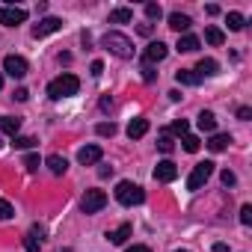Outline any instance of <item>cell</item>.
<instances>
[{
  "label": "cell",
  "instance_id": "1",
  "mask_svg": "<svg viewBox=\"0 0 252 252\" xmlns=\"http://www.w3.org/2000/svg\"><path fill=\"white\" fill-rule=\"evenodd\" d=\"M101 45H104L113 57H119V60H131V57H134V42L125 36V33H119V30L104 33V36H101Z\"/></svg>",
  "mask_w": 252,
  "mask_h": 252
},
{
  "label": "cell",
  "instance_id": "2",
  "mask_svg": "<svg viewBox=\"0 0 252 252\" xmlns=\"http://www.w3.org/2000/svg\"><path fill=\"white\" fill-rule=\"evenodd\" d=\"M77 89H80V80H77L74 74H60L57 80L48 83V95H51L54 101H60V98H71V95H77Z\"/></svg>",
  "mask_w": 252,
  "mask_h": 252
},
{
  "label": "cell",
  "instance_id": "3",
  "mask_svg": "<svg viewBox=\"0 0 252 252\" xmlns=\"http://www.w3.org/2000/svg\"><path fill=\"white\" fill-rule=\"evenodd\" d=\"M116 202L125 205V208L143 205V202H146V193H143V187L134 184V181H119V184H116Z\"/></svg>",
  "mask_w": 252,
  "mask_h": 252
},
{
  "label": "cell",
  "instance_id": "4",
  "mask_svg": "<svg viewBox=\"0 0 252 252\" xmlns=\"http://www.w3.org/2000/svg\"><path fill=\"white\" fill-rule=\"evenodd\" d=\"M214 175V163L211 160H205V163H199L193 172H190V178H187V190H202L205 187V181Z\"/></svg>",
  "mask_w": 252,
  "mask_h": 252
},
{
  "label": "cell",
  "instance_id": "5",
  "mask_svg": "<svg viewBox=\"0 0 252 252\" xmlns=\"http://www.w3.org/2000/svg\"><path fill=\"white\" fill-rule=\"evenodd\" d=\"M107 205V193L104 190H86V196L80 199V211L83 214H98Z\"/></svg>",
  "mask_w": 252,
  "mask_h": 252
},
{
  "label": "cell",
  "instance_id": "6",
  "mask_svg": "<svg viewBox=\"0 0 252 252\" xmlns=\"http://www.w3.org/2000/svg\"><path fill=\"white\" fill-rule=\"evenodd\" d=\"M3 71H6L9 77L21 80V77L30 71V65H27V60H24V57H18V54H9V57L3 60Z\"/></svg>",
  "mask_w": 252,
  "mask_h": 252
},
{
  "label": "cell",
  "instance_id": "7",
  "mask_svg": "<svg viewBox=\"0 0 252 252\" xmlns=\"http://www.w3.org/2000/svg\"><path fill=\"white\" fill-rule=\"evenodd\" d=\"M27 21V9L21 6H0V24L3 27H18Z\"/></svg>",
  "mask_w": 252,
  "mask_h": 252
},
{
  "label": "cell",
  "instance_id": "8",
  "mask_svg": "<svg viewBox=\"0 0 252 252\" xmlns=\"http://www.w3.org/2000/svg\"><path fill=\"white\" fill-rule=\"evenodd\" d=\"M60 27H63V18H54V15H48V18H42V21L33 27V39H45V36L57 33Z\"/></svg>",
  "mask_w": 252,
  "mask_h": 252
},
{
  "label": "cell",
  "instance_id": "9",
  "mask_svg": "<svg viewBox=\"0 0 252 252\" xmlns=\"http://www.w3.org/2000/svg\"><path fill=\"white\" fill-rule=\"evenodd\" d=\"M175 178H178V166H175L172 160H160V163L155 166V181L169 184V181H175Z\"/></svg>",
  "mask_w": 252,
  "mask_h": 252
},
{
  "label": "cell",
  "instance_id": "10",
  "mask_svg": "<svg viewBox=\"0 0 252 252\" xmlns=\"http://www.w3.org/2000/svg\"><path fill=\"white\" fill-rule=\"evenodd\" d=\"M166 54H169V48L158 39V42H152V45L146 48L143 60H146V65H152V63H163V60H166Z\"/></svg>",
  "mask_w": 252,
  "mask_h": 252
},
{
  "label": "cell",
  "instance_id": "11",
  "mask_svg": "<svg viewBox=\"0 0 252 252\" xmlns=\"http://www.w3.org/2000/svg\"><path fill=\"white\" fill-rule=\"evenodd\" d=\"M101 158H104L101 146H83V149L77 152V160H80L83 166H95V163H101Z\"/></svg>",
  "mask_w": 252,
  "mask_h": 252
},
{
  "label": "cell",
  "instance_id": "12",
  "mask_svg": "<svg viewBox=\"0 0 252 252\" xmlns=\"http://www.w3.org/2000/svg\"><path fill=\"white\" fill-rule=\"evenodd\" d=\"M42 237H45V228H42V225H33V228L27 231V237H24V249H27V252H39V249H42Z\"/></svg>",
  "mask_w": 252,
  "mask_h": 252
},
{
  "label": "cell",
  "instance_id": "13",
  "mask_svg": "<svg viewBox=\"0 0 252 252\" xmlns=\"http://www.w3.org/2000/svg\"><path fill=\"white\" fill-rule=\"evenodd\" d=\"M193 71H196L199 77H214V74L220 71V63H217V60H211V57H202V60H199V65H196Z\"/></svg>",
  "mask_w": 252,
  "mask_h": 252
},
{
  "label": "cell",
  "instance_id": "14",
  "mask_svg": "<svg viewBox=\"0 0 252 252\" xmlns=\"http://www.w3.org/2000/svg\"><path fill=\"white\" fill-rule=\"evenodd\" d=\"M0 131L9 134V137H18V131H21V119H18V116H0Z\"/></svg>",
  "mask_w": 252,
  "mask_h": 252
},
{
  "label": "cell",
  "instance_id": "15",
  "mask_svg": "<svg viewBox=\"0 0 252 252\" xmlns=\"http://www.w3.org/2000/svg\"><path fill=\"white\" fill-rule=\"evenodd\" d=\"M131 234H134V225H131V222H122V225H119L116 231H110L107 237H110V243H116V246H122V243H125V240H128Z\"/></svg>",
  "mask_w": 252,
  "mask_h": 252
},
{
  "label": "cell",
  "instance_id": "16",
  "mask_svg": "<svg viewBox=\"0 0 252 252\" xmlns=\"http://www.w3.org/2000/svg\"><path fill=\"white\" fill-rule=\"evenodd\" d=\"M175 80H178L181 86H199V83H202V77H199L193 68H178V71H175Z\"/></svg>",
  "mask_w": 252,
  "mask_h": 252
},
{
  "label": "cell",
  "instance_id": "17",
  "mask_svg": "<svg viewBox=\"0 0 252 252\" xmlns=\"http://www.w3.org/2000/svg\"><path fill=\"white\" fill-rule=\"evenodd\" d=\"M149 134V119H134L131 125H128V137L131 140H140V137H146Z\"/></svg>",
  "mask_w": 252,
  "mask_h": 252
},
{
  "label": "cell",
  "instance_id": "18",
  "mask_svg": "<svg viewBox=\"0 0 252 252\" xmlns=\"http://www.w3.org/2000/svg\"><path fill=\"white\" fill-rule=\"evenodd\" d=\"M196 125H199V131H205V134H214V128H217V116H214L211 110H202Z\"/></svg>",
  "mask_w": 252,
  "mask_h": 252
},
{
  "label": "cell",
  "instance_id": "19",
  "mask_svg": "<svg viewBox=\"0 0 252 252\" xmlns=\"http://www.w3.org/2000/svg\"><path fill=\"white\" fill-rule=\"evenodd\" d=\"M190 24H193V21H190V15H181V12H172V15H169V27H172L175 33H187V30H190Z\"/></svg>",
  "mask_w": 252,
  "mask_h": 252
},
{
  "label": "cell",
  "instance_id": "20",
  "mask_svg": "<svg viewBox=\"0 0 252 252\" xmlns=\"http://www.w3.org/2000/svg\"><path fill=\"white\" fill-rule=\"evenodd\" d=\"M128 21H134V9H128V6H119L110 12V24H128Z\"/></svg>",
  "mask_w": 252,
  "mask_h": 252
},
{
  "label": "cell",
  "instance_id": "21",
  "mask_svg": "<svg viewBox=\"0 0 252 252\" xmlns=\"http://www.w3.org/2000/svg\"><path fill=\"white\" fill-rule=\"evenodd\" d=\"M231 146V134H214L211 140H208V149L211 152H225Z\"/></svg>",
  "mask_w": 252,
  "mask_h": 252
},
{
  "label": "cell",
  "instance_id": "22",
  "mask_svg": "<svg viewBox=\"0 0 252 252\" xmlns=\"http://www.w3.org/2000/svg\"><path fill=\"white\" fill-rule=\"evenodd\" d=\"M45 166H48L54 175H65V169H68V160H65V158H60V155H51V158L45 160Z\"/></svg>",
  "mask_w": 252,
  "mask_h": 252
},
{
  "label": "cell",
  "instance_id": "23",
  "mask_svg": "<svg viewBox=\"0 0 252 252\" xmlns=\"http://www.w3.org/2000/svg\"><path fill=\"white\" fill-rule=\"evenodd\" d=\"M181 54H193L196 48H199V39L196 36H190V33H184V36H178V45H175Z\"/></svg>",
  "mask_w": 252,
  "mask_h": 252
},
{
  "label": "cell",
  "instance_id": "24",
  "mask_svg": "<svg viewBox=\"0 0 252 252\" xmlns=\"http://www.w3.org/2000/svg\"><path fill=\"white\" fill-rule=\"evenodd\" d=\"M181 146H184V152H190V155H196L202 143H199V137H196V134H184V137H181Z\"/></svg>",
  "mask_w": 252,
  "mask_h": 252
},
{
  "label": "cell",
  "instance_id": "25",
  "mask_svg": "<svg viewBox=\"0 0 252 252\" xmlns=\"http://www.w3.org/2000/svg\"><path fill=\"white\" fill-rule=\"evenodd\" d=\"M225 21H228V30H234V33L246 27V18H243L240 12H228V18H225Z\"/></svg>",
  "mask_w": 252,
  "mask_h": 252
},
{
  "label": "cell",
  "instance_id": "26",
  "mask_svg": "<svg viewBox=\"0 0 252 252\" xmlns=\"http://www.w3.org/2000/svg\"><path fill=\"white\" fill-rule=\"evenodd\" d=\"M205 42H208V45H222V42H225V36H222V30L208 27V30H205Z\"/></svg>",
  "mask_w": 252,
  "mask_h": 252
},
{
  "label": "cell",
  "instance_id": "27",
  "mask_svg": "<svg viewBox=\"0 0 252 252\" xmlns=\"http://www.w3.org/2000/svg\"><path fill=\"white\" fill-rule=\"evenodd\" d=\"M172 134H178V137L190 134V125H187V119H175V122H172Z\"/></svg>",
  "mask_w": 252,
  "mask_h": 252
},
{
  "label": "cell",
  "instance_id": "28",
  "mask_svg": "<svg viewBox=\"0 0 252 252\" xmlns=\"http://www.w3.org/2000/svg\"><path fill=\"white\" fill-rule=\"evenodd\" d=\"M95 131H98V137H113V134H116V125H113V122H101Z\"/></svg>",
  "mask_w": 252,
  "mask_h": 252
},
{
  "label": "cell",
  "instance_id": "29",
  "mask_svg": "<svg viewBox=\"0 0 252 252\" xmlns=\"http://www.w3.org/2000/svg\"><path fill=\"white\" fill-rule=\"evenodd\" d=\"M158 149H160V152H166V155H169V152H172V149H175V143H172V137H169V134H160V140H158Z\"/></svg>",
  "mask_w": 252,
  "mask_h": 252
},
{
  "label": "cell",
  "instance_id": "30",
  "mask_svg": "<svg viewBox=\"0 0 252 252\" xmlns=\"http://www.w3.org/2000/svg\"><path fill=\"white\" fill-rule=\"evenodd\" d=\"M143 12H146V18H160V15H163V9H160L158 3H146Z\"/></svg>",
  "mask_w": 252,
  "mask_h": 252
},
{
  "label": "cell",
  "instance_id": "31",
  "mask_svg": "<svg viewBox=\"0 0 252 252\" xmlns=\"http://www.w3.org/2000/svg\"><path fill=\"white\" fill-rule=\"evenodd\" d=\"M12 143H15V149H33L36 146L33 137H12Z\"/></svg>",
  "mask_w": 252,
  "mask_h": 252
},
{
  "label": "cell",
  "instance_id": "32",
  "mask_svg": "<svg viewBox=\"0 0 252 252\" xmlns=\"http://www.w3.org/2000/svg\"><path fill=\"white\" fill-rule=\"evenodd\" d=\"M24 166H27L30 172H36V169L42 166V160H39V155H27V158H24Z\"/></svg>",
  "mask_w": 252,
  "mask_h": 252
},
{
  "label": "cell",
  "instance_id": "33",
  "mask_svg": "<svg viewBox=\"0 0 252 252\" xmlns=\"http://www.w3.org/2000/svg\"><path fill=\"white\" fill-rule=\"evenodd\" d=\"M15 211H12V205L6 202V199H0V220H9Z\"/></svg>",
  "mask_w": 252,
  "mask_h": 252
},
{
  "label": "cell",
  "instance_id": "34",
  "mask_svg": "<svg viewBox=\"0 0 252 252\" xmlns=\"http://www.w3.org/2000/svg\"><path fill=\"white\" fill-rule=\"evenodd\" d=\"M220 178H222V184H225V187H234V184H237V175H234L231 169H222V175H220Z\"/></svg>",
  "mask_w": 252,
  "mask_h": 252
},
{
  "label": "cell",
  "instance_id": "35",
  "mask_svg": "<svg viewBox=\"0 0 252 252\" xmlns=\"http://www.w3.org/2000/svg\"><path fill=\"white\" fill-rule=\"evenodd\" d=\"M240 222H243V225L252 222V205H243V208H240Z\"/></svg>",
  "mask_w": 252,
  "mask_h": 252
},
{
  "label": "cell",
  "instance_id": "36",
  "mask_svg": "<svg viewBox=\"0 0 252 252\" xmlns=\"http://www.w3.org/2000/svg\"><path fill=\"white\" fill-rule=\"evenodd\" d=\"M101 71H104V63H101V60H95V63L89 65V74H92V77H101Z\"/></svg>",
  "mask_w": 252,
  "mask_h": 252
},
{
  "label": "cell",
  "instance_id": "37",
  "mask_svg": "<svg viewBox=\"0 0 252 252\" xmlns=\"http://www.w3.org/2000/svg\"><path fill=\"white\" fill-rule=\"evenodd\" d=\"M237 119H240V122H249V119H252V110H249V107H237Z\"/></svg>",
  "mask_w": 252,
  "mask_h": 252
},
{
  "label": "cell",
  "instance_id": "38",
  "mask_svg": "<svg viewBox=\"0 0 252 252\" xmlns=\"http://www.w3.org/2000/svg\"><path fill=\"white\" fill-rule=\"evenodd\" d=\"M143 80H146V83H152V80H155V71H152V65H143Z\"/></svg>",
  "mask_w": 252,
  "mask_h": 252
},
{
  "label": "cell",
  "instance_id": "39",
  "mask_svg": "<svg viewBox=\"0 0 252 252\" xmlns=\"http://www.w3.org/2000/svg\"><path fill=\"white\" fill-rule=\"evenodd\" d=\"M27 98H30V92H27L24 86H21V89H15V101H27Z\"/></svg>",
  "mask_w": 252,
  "mask_h": 252
},
{
  "label": "cell",
  "instance_id": "40",
  "mask_svg": "<svg viewBox=\"0 0 252 252\" xmlns=\"http://www.w3.org/2000/svg\"><path fill=\"white\" fill-rule=\"evenodd\" d=\"M125 252H152V249H149V246H143V243H137V246H128Z\"/></svg>",
  "mask_w": 252,
  "mask_h": 252
},
{
  "label": "cell",
  "instance_id": "41",
  "mask_svg": "<svg viewBox=\"0 0 252 252\" xmlns=\"http://www.w3.org/2000/svg\"><path fill=\"white\" fill-rule=\"evenodd\" d=\"M98 175H101V178H107V175H113V166H101V169H98Z\"/></svg>",
  "mask_w": 252,
  "mask_h": 252
},
{
  "label": "cell",
  "instance_id": "42",
  "mask_svg": "<svg viewBox=\"0 0 252 252\" xmlns=\"http://www.w3.org/2000/svg\"><path fill=\"white\" fill-rule=\"evenodd\" d=\"M110 107H113V101H110V98L104 95V98H101V110H110Z\"/></svg>",
  "mask_w": 252,
  "mask_h": 252
},
{
  "label": "cell",
  "instance_id": "43",
  "mask_svg": "<svg viewBox=\"0 0 252 252\" xmlns=\"http://www.w3.org/2000/svg\"><path fill=\"white\" fill-rule=\"evenodd\" d=\"M214 252H228V246L225 243H214Z\"/></svg>",
  "mask_w": 252,
  "mask_h": 252
},
{
  "label": "cell",
  "instance_id": "44",
  "mask_svg": "<svg viewBox=\"0 0 252 252\" xmlns=\"http://www.w3.org/2000/svg\"><path fill=\"white\" fill-rule=\"evenodd\" d=\"M0 86H3V74H0Z\"/></svg>",
  "mask_w": 252,
  "mask_h": 252
},
{
  "label": "cell",
  "instance_id": "45",
  "mask_svg": "<svg viewBox=\"0 0 252 252\" xmlns=\"http://www.w3.org/2000/svg\"><path fill=\"white\" fill-rule=\"evenodd\" d=\"M175 252H187V249H175Z\"/></svg>",
  "mask_w": 252,
  "mask_h": 252
},
{
  "label": "cell",
  "instance_id": "46",
  "mask_svg": "<svg viewBox=\"0 0 252 252\" xmlns=\"http://www.w3.org/2000/svg\"><path fill=\"white\" fill-rule=\"evenodd\" d=\"M65 252H68V249H65Z\"/></svg>",
  "mask_w": 252,
  "mask_h": 252
}]
</instances>
